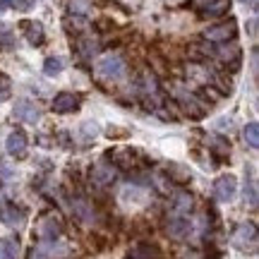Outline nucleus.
Here are the masks:
<instances>
[{"label": "nucleus", "instance_id": "0eeeda50", "mask_svg": "<svg viewBox=\"0 0 259 259\" xmlns=\"http://www.w3.org/2000/svg\"><path fill=\"white\" fill-rule=\"evenodd\" d=\"M60 233H63V226H60V221H58L56 216H46L41 221V226H38V235L46 242H56L60 238Z\"/></svg>", "mask_w": 259, "mask_h": 259}, {"label": "nucleus", "instance_id": "39448f33", "mask_svg": "<svg viewBox=\"0 0 259 259\" xmlns=\"http://www.w3.org/2000/svg\"><path fill=\"white\" fill-rule=\"evenodd\" d=\"M235 190H238V183H235L233 176H221L216 178V183H213V197L219 202H231L235 197Z\"/></svg>", "mask_w": 259, "mask_h": 259}, {"label": "nucleus", "instance_id": "9d476101", "mask_svg": "<svg viewBox=\"0 0 259 259\" xmlns=\"http://www.w3.org/2000/svg\"><path fill=\"white\" fill-rule=\"evenodd\" d=\"M77 108H79V99L70 92L58 94L56 99H53V111L56 113H74Z\"/></svg>", "mask_w": 259, "mask_h": 259}, {"label": "nucleus", "instance_id": "7ed1b4c3", "mask_svg": "<svg viewBox=\"0 0 259 259\" xmlns=\"http://www.w3.org/2000/svg\"><path fill=\"white\" fill-rule=\"evenodd\" d=\"M115 176H118V170H115V166L108 163V161H101V163H96V166L92 168V183L96 187L111 185L113 180H115Z\"/></svg>", "mask_w": 259, "mask_h": 259}, {"label": "nucleus", "instance_id": "dca6fc26", "mask_svg": "<svg viewBox=\"0 0 259 259\" xmlns=\"http://www.w3.org/2000/svg\"><path fill=\"white\" fill-rule=\"evenodd\" d=\"M0 219L8 223V226H17V223H22V211H19L17 206H12V204H5L3 209H0Z\"/></svg>", "mask_w": 259, "mask_h": 259}, {"label": "nucleus", "instance_id": "20e7f679", "mask_svg": "<svg viewBox=\"0 0 259 259\" xmlns=\"http://www.w3.org/2000/svg\"><path fill=\"white\" fill-rule=\"evenodd\" d=\"M238 31V24L235 22H223V24H216V27H209L204 31V38L206 41H213V44H221V41H228V38L235 36Z\"/></svg>", "mask_w": 259, "mask_h": 259}, {"label": "nucleus", "instance_id": "c756f323", "mask_svg": "<svg viewBox=\"0 0 259 259\" xmlns=\"http://www.w3.org/2000/svg\"><path fill=\"white\" fill-rule=\"evenodd\" d=\"M0 29H5V24H0Z\"/></svg>", "mask_w": 259, "mask_h": 259}, {"label": "nucleus", "instance_id": "423d86ee", "mask_svg": "<svg viewBox=\"0 0 259 259\" xmlns=\"http://www.w3.org/2000/svg\"><path fill=\"white\" fill-rule=\"evenodd\" d=\"M15 115H17L19 120H24L29 122V125H36L38 118H41V111H38V106L36 103H31V101H17V106H15Z\"/></svg>", "mask_w": 259, "mask_h": 259}, {"label": "nucleus", "instance_id": "f3484780", "mask_svg": "<svg viewBox=\"0 0 259 259\" xmlns=\"http://www.w3.org/2000/svg\"><path fill=\"white\" fill-rule=\"evenodd\" d=\"M142 94L147 96V99H151V101H156V79H154V74L151 72H144L142 74Z\"/></svg>", "mask_w": 259, "mask_h": 259}, {"label": "nucleus", "instance_id": "c85d7f7f", "mask_svg": "<svg viewBox=\"0 0 259 259\" xmlns=\"http://www.w3.org/2000/svg\"><path fill=\"white\" fill-rule=\"evenodd\" d=\"M250 31H252V36L257 34V19H252V22H250Z\"/></svg>", "mask_w": 259, "mask_h": 259}, {"label": "nucleus", "instance_id": "cd10ccee", "mask_svg": "<svg viewBox=\"0 0 259 259\" xmlns=\"http://www.w3.org/2000/svg\"><path fill=\"white\" fill-rule=\"evenodd\" d=\"M5 8H12V0H0V10Z\"/></svg>", "mask_w": 259, "mask_h": 259}, {"label": "nucleus", "instance_id": "412c9836", "mask_svg": "<svg viewBox=\"0 0 259 259\" xmlns=\"http://www.w3.org/2000/svg\"><path fill=\"white\" fill-rule=\"evenodd\" d=\"M0 259H15V245H12V240L0 242Z\"/></svg>", "mask_w": 259, "mask_h": 259}, {"label": "nucleus", "instance_id": "a211bd4d", "mask_svg": "<svg viewBox=\"0 0 259 259\" xmlns=\"http://www.w3.org/2000/svg\"><path fill=\"white\" fill-rule=\"evenodd\" d=\"M216 58L223 60V63H233V60H238L240 58V46L238 44H231V46H221L216 51Z\"/></svg>", "mask_w": 259, "mask_h": 259}, {"label": "nucleus", "instance_id": "b1692460", "mask_svg": "<svg viewBox=\"0 0 259 259\" xmlns=\"http://www.w3.org/2000/svg\"><path fill=\"white\" fill-rule=\"evenodd\" d=\"M245 197H250L252 206L257 204V187H254V180H250V185H245Z\"/></svg>", "mask_w": 259, "mask_h": 259}, {"label": "nucleus", "instance_id": "6ab92c4d", "mask_svg": "<svg viewBox=\"0 0 259 259\" xmlns=\"http://www.w3.org/2000/svg\"><path fill=\"white\" fill-rule=\"evenodd\" d=\"M242 137H245V144L250 149H257L259 147V125L257 122H250L247 127L242 130Z\"/></svg>", "mask_w": 259, "mask_h": 259}, {"label": "nucleus", "instance_id": "9b49d317", "mask_svg": "<svg viewBox=\"0 0 259 259\" xmlns=\"http://www.w3.org/2000/svg\"><path fill=\"white\" fill-rule=\"evenodd\" d=\"M125 259H161V252L151 242H139L125 254Z\"/></svg>", "mask_w": 259, "mask_h": 259}, {"label": "nucleus", "instance_id": "aec40b11", "mask_svg": "<svg viewBox=\"0 0 259 259\" xmlns=\"http://www.w3.org/2000/svg\"><path fill=\"white\" fill-rule=\"evenodd\" d=\"M63 70H65L63 58H46V63H44V72H46L48 77H56V74H60Z\"/></svg>", "mask_w": 259, "mask_h": 259}, {"label": "nucleus", "instance_id": "bb28decb", "mask_svg": "<svg viewBox=\"0 0 259 259\" xmlns=\"http://www.w3.org/2000/svg\"><path fill=\"white\" fill-rule=\"evenodd\" d=\"M0 170H3V176H5V178L12 176V170H10V166L5 163V161H0Z\"/></svg>", "mask_w": 259, "mask_h": 259}, {"label": "nucleus", "instance_id": "a878e982", "mask_svg": "<svg viewBox=\"0 0 259 259\" xmlns=\"http://www.w3.org/2000/svg\"><path fill=\"white\" fill-rule=\"evenodd\" d=\"M34 0H12V8L15 10H31Z\"/></svg>", "mask_w": 259, "mask_h": 259}, {"label": "nucleus", "instance_id": "5701e85b", "mask_svg": "<svg viewBox=\"0 0 259 259\" xmlns=\"http://www.w3.org/2000/svg\"><path fill=\"white\" fill-rule=\"evenodd\" d=\"M74 211L79 213V219H89V213H92V209H89V204L87 202H74Z\"/></svg>", "mask_w": 259, "mask_h": 259}, {"label": "nucleus", "instance_id": "6e6552de", "mask_svg": "<svg viewBox=\"0 0 259 259\" xmlns=\"http://www.w3.org/2000/svg\"><path fill=\"white\" fill-rule=\"evenodd\" d=\"M5 149H8L10 156H24L27 154V135L22 130H15L5 142Z\"/></svg>", "mask_w": 259, "mask_h": 259}, {"label": "nucleus", "instance_id": "393cba45", "mask_svg": "<svg viewBox=\"0 0 259 259\" xmlns=\"http://www.w3.org/2000/svg\"><path fill=\"white\" fill-rule=\"evenodd\" d=\"M82 130L87 137H96V135H99V125H96V122H84Z\"/></svg>", "mask_w": 259, "mask_h": 259}, {"label": "nucleus", "instance_id": "4be33fe9", "mask_svg": "<svg viewBox=\"0 0 259 259\" xmlns=\"http://www.w3.org/2000/svg\"><path fill=\"white\" fill-rule=\"evenodd\" d=\"M10 99V79L5 74H0V103Z\"/></svg>", "mask_w": 259, "mask_h": 259}, {"label": "nucleus", "instance_id": "ddd939ff", "mask_svg": "<svg viewBox=\"0 0 259 259\" xmlns=\"http://www.w3.org/2000/svg\"><path fill=\"white\" fill-rule=\"evenodd\" d=\"M77 51H79V56L82 58L89 60V58H94L96 53H99V44H96L92 36H82L79 41H77Z\"/></svg>", "mask_w": 259, "mask_h": 259}, {"label": "nucleus", "instance_id": "2eb2a0df", "mask_svg": "<svg viewBox=\"0 0 259 259\" xmlns=\"http://www.w3.org/2000/svg\"><path fill=\"white\" fill-rule=\"evenodd\" d=\"M231 10V0H211L206 8H202L204 17H219L223 12H228Z\"/></svg>", "mask_w": 259, "mask_h": 259}, {"label": "nucleus", "instance_id": "4468645a", "mask_svg": "<svg viewBox=\"0 0 259 259\" xmlns=\"http://www.w3.org/2000/svg\"><path fill=\"white\" fill-rule=\"evenodd\" d=\"M190 209H192V197L187 192H178L176 202H173V213L176 216H185V213H190Z\"/></svg>", "mask_w": 259, "mask_h": 259}, {"label": "nucleus", "instance_id": "f8f14e48", "mask_svg": "<svg viewBox=\"0 0 259 259\" xmlns=\"http://www.w3.org/2000/svg\"><path fill=\"white\" fill-rule=\"evenodd\" d=\"M22 27L27 29V38H29L31 46H41V44H44L46 36H44V27H41L38 22H24Z\"/></svg>", "mask_w": 259, "mask_h": 259}, {"label": "nucleus", "instance_id": "1a4fd4ad", "mask_svg": "<svg viewBox=\"0 0 259 259\" xmlns=\"http://www.w3.org/2000/svg\"><path fill=\"white\" fill-rule=\"evenodd\" d=\"M168 235L170 238H176V240H183V238H187L190 233H192V226H190V221H187L185 216H173L170 221H168Z\"/></svg>", "mask_w": 259, "mask_h": 259}, {"label": "nucleus", "instance_id": "f03ea898", "mask_svg": "<svg viewBox=\"0 0 259 259\" xmlns=\"http://www.w3.org/2000/svg\"><path fill=\"white\" fill-rule=\"evenodd\" d=\"M233 245L238 250L247 252V247H250L254 252V247H257V228H254V223H242L240 228L235 231V235H233Z\"/></svg>", "mask_w": 259, "mask_h": 259}, {"label": "nucleus", "instance_id": "f257e3e1", "mask_svg": "<svg viewBox=\"0 0 259 259\" xmlns=\"http://www.w3.org/2000/svg\"><path fill=\"white\" fill-rule=\"evenodd\" d=\"M127 72V67H125V60H122L118 53H106L103 58H99V63H96V74L106 79V82H120L122 77Z\"/></svg>", "mask_w": 259, "mask_h": 259}]
</instances>
